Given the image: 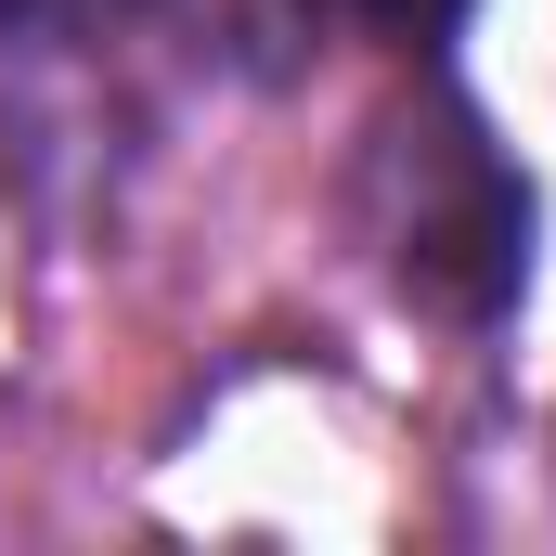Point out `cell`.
Segmentation results:
<instances>
[{"instance_id": "1", "label": "cell", "mask_w": 556, "mask_h": 556, "mask_svg": "<svg viewBox=\"0 0 556 556\" xmlns=\"http://www.w3.org/2000/svg\"><path fill=\"white\" fill-rule=\"evenodd\" d=\"M363 247L415 311L492 324L531 285V181L505 168V142L453 91H427L363 142Z\"/></svg>"}, {"instance_id": "2", "label": "cell", "mask_w": 556, "mask_h": 556, "mask_svg": "<svg viewBox=\"0 0 556 556\" xmlns=\"http://www.w3.org/2000/svg\"><path fill=\"white\" fill-rule=\"evenodd\" d=\"M350 13H363L376 39H402V52H427V39H453V13H466V0H350Z\"/></svg>"}, {"instance_id": "3", "label": "cell", "mask_w": 556, "mask_h": 556, "mask_svg": "<svg viewBox=\"0 0 556 556\" xmlns=\"http://www.w3.org/2000/svg\"><path fill=\"white\" fill-rule=\"evenodd\" d=\"M104 0H0V39H39V26H91Z\"/></svg>"}]
</instances>
